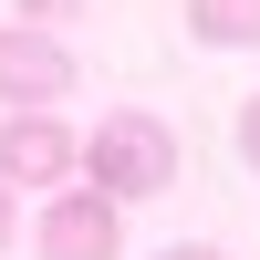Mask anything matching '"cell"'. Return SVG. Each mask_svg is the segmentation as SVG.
<instances>
[{
	"label": "cell",
	"mask_w": 260,
	"mask_h": 260,
	"mask_svg": "<svg viewBox=\"0 0 260 260\" xmlns=\"http://www.w3.org/2000/svg\"><path fill=\"white\" fill-rule=\"evenodd\" d=\"M83 187H104L115 208L167 198V187H177V136H167L156 115H104L94 136H83Z\"/></svg>",
	"instance_id": "cell-1"
},
{
	"label": "cell",
	"mask_w": 260,
	"mask_h": 260,
	"mask_svg": "<svg viewBox=\"0 0 260 260\" xmlns=\"http://www.w3.org/2000/svg\"><path fill=\"white\" fill-rule=\"evenodd\" d=\"M83 177V136L52 115V104H11V125H0V187H73Z\"/></svg>",
	"instance_id": "cell-2"
},
{
	"label": "cell",
	"mask_w": 260,
	"mask_h": 260,
	"mask_svg": "<svg viewBox=\"0 0 260 260\" xmlns=\"http://www.w3.org/2000/svg\"><path fill=\"white\" fill-rule=\"evenodd\" d=\"M31 250L42 260H125V208L104 198V187H52Z\"/></svg>",
	"instance_id": "cell-3"
},
{
	"label": "cell",
	"mask_w": 260,
	"mask_h": 260,
	"mask_svg": "<svg viewBox=\"0 0 260 260\" xmlns=\"http://www.w3.org/2000/svg\"><path fill=\"white\" fill-rule=\"evenodd\" d=\"M73 94V52L42 21H0V104H62Z\"/></svg>",
	"instance_id": "cell-4"
},
{
	"label": "cell",
	"mask_w": 260,
	"mask_h": 260,
	"mask_svg": "<svg viewBox=\"0 0 260 260\" xmlns=\"http://www.w3.org/2000/svg\"><path fill=\"white\" fill-rule=\"evenodd\" d=\"M187 31L219 42V52H250L260 42V0H187Z\"/></svg>",
	"instance_id": "cell-5"
},
{
	"label": "cell",
	"mask_w": 260,
	"mask_h": 260,
	"mask_svg": "<svg viewBox=\"0 0 260 260\" xmlns=\"http://www.w3.org/2000/svg\"><path fill=\"white\" fill-rule=\"evenodd\" d=\"M83 0H21V21H42V31H52V21H73Z\"/></svg>",
	"instance_id": "cell-6"
},
{
	"label": "cell",
	"mask_w": 260,
	"mask_h": 260,
	"mask_svg": "<svg viewBox=\"0 0 260 260\" xmlns=\"http://www.w3.org/2000/svg\"><path fill=\"white\" fill-rule=\"evenodd\" d=\"M240 146H250V167H260V94L240 104Z\"/></svg>",
	"instance_id": "cell-7"
},
{
	"label": "cell",
	"mask_w": 260,
	"mask_h": 260,
	"mask_svg": "<svg viewBox=\"0 0 260 260\" xmlns=\"http://www.w3.org/2000/svg\"><path fill=\"white\" fill-rule=\"evenodd\" d=\"M156 260H229V250H208V240H187V250H156Z\"/></svg>",
	"instance_id": "cell-8"
},
{
	"label": "cell",
	"mask_w": 260,
	"mask_h": 260,
	"mask_svg": "<svg viewBox=\"0 0 260 260\" xmlns=\"http://www.w3.org/2000/svg\"><path fill=\"white\" fill-rule=\"evenodd\" d=\"M11 198H21V187H0V250H11V229H21V219H11Z\"/></svg>",
	"instance_id": "cell-9"
}]
</instances>
